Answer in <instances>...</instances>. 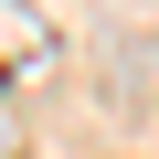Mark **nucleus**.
I'll return each mask as SVG.
<instances>
[{
    "instance_id": "1",
    "label": "nucleus",
    "mask_w": 159,
    "mask_h": 159,
    "mask_svg": "<svg viewBox=\"0 0 159 159\" xmlns=\"http://www.w3.org/2000/svg\"><path fill=\"white\" fill-rule=\"evenodd\" d=\"M53 43V21L32 11V0H0V64H21V53H43Z\"/></svg>"
}]
</instances>
